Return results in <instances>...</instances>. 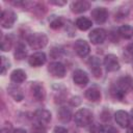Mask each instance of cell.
I'll use <instances>...</instances> for the list:
<instances>
[{
	"instance_id": "cell-1",
	"label": "cell",
	"mask_w": 133,
	"mask_h": 133,
	"mask_svg": "<svg viewBox=\"0 0 133 133\" xmlns=\"http://www.w3.org/2000/svg\"><path fill=\"white\" fill-rule=\"evenodd\" d=\"M131 90H133V78L130 76H124L118 78L110 89L111 95L118 100H122Z\"/></svg>"
},
{
	"instance_id": "cell-2",
	"label": "cell",
	"mask_w": 133,
	"mask_h": 133,
	"mask_svg": "<svg viewBox=\"0 0 133 133\" xmlns=\"http://www.w3.org/2000/svg\"><path fill=\"white\" fill-rule=\"evenodd\" d=\"M74 118L78 127H87L92 122V112L87 108H81L75 113Z\"/></svg>"
},
{
	"instance_id": "cell-3",
	"label": "cell",
	"mask_w": 133,
	"mask_h": 133,
	"mask_svg": "<svg viewBox=\"0 0 133 133\" xmlns=\"http://www.w3.org/2000/svg\"><path fill=\"white\" fill-rule=\"evenodd\" d=\"M27 43L28 45L30 46V48L32 49H35V50H38V49H42L44 48L47 43H48V37L45 33H39V32H36V33H32L30 34L28 37H27Z\"/></svg>"
},
{
	"instance_id": "cell-4",
	"label": "cell",
	"mask_w": 133,
	"mask_h": 133,
	"mask_svg": "<svg viewBox=\"0 0 133 133\" xmlns=\"http://www.w3.org/2000/svg\"><path fill=\"white\" fill-rule=\"evenodd\" d=\"M17 20V15L12 10H3L1 14V26L3 28H11Z\"/></svg>"
},
{
	"instance_id": "cell-5",
	"label": "cell",
	"mask_w": 133,
	"mask_h": 133,
	"mask_svg": "<svg viewBox=\"0 0 133 133\" xmlns=\"http://www.w3.org/2000/svg\"><path fill=\"white\" fill-rule=\"evenodd\" d=\"M104 66L106 69V71L108 72H115L119 70V61L117 59V57L113 54H108L104 57Z\"/></svg>"
},
{
	"instance_id": "cell-6",
	"label": "cell",
	"mask_w": 133,
	"mask_h": 133,
	"mask_svg": "<svg viewBox=\"0 0 133 133\" xmlns=\"http://www.w3.org/2000/svg\"><path fill=\"white\" fill-rule=\"evenodd\" d=\"M48 72L53 76L57 78H63L65 75V66L61 62H51L48 66Z\"/></svg>"
},
{
	"instance_id": "cell-7",
	"label": "cell",
	"mask_w": 133,
	"mask_h": 133,
	"mask_svg": "<svg viewBox=\"0 0 133 133\" xmlns=\"http://www.w3.org/2000/svg\"><path fill=\"white\" fill-rule=\"evenodd\" d=\"M91 18L98 24H103L108 19V11L105 7H96L91 10Z\"/></svg>"
},
{
	"instance_id": "cell-8",
	"label": "cell",
	"mask_w": 133,
	"mask_h": 133,
	"mask_svg": "<svg viewBox=\"0 0 133 133\" xmlns=\"http://www.w3.org/2000/svg\"><path fill=\"white\" fill-rule=\"evenodd\" d=\"M106 36H107V33L103 28H96V29L91 30L88 35L90 42L95 45L102 44L106 39Z\"/></svg>"
},
{
	"instance_id": "cell-9",
	"label": "cell",
	"mask_w": 133,
	"mask_h": 133,
	"mask_svg": "<svg viewBox=\"0 0 133 133\" xmlns=\"http://www.w3.org/2000/svg\"><path fill=\"white\" fill-rule=\"evenodd\" d=\"M74 50L80 57H85L86 55H88L90 48L87 42H85L84 39H77L74 44Z\"/></svg>"
},
{
	"instance_id": "cell-10",
	"label": "cell",
	"mask_w": 133,
	"mask_h": 133,
	"mask_svg": "<svg viewBox=\"0 0 133 133\" xmlns=\"http://www.w3.org/2000/svg\"><path fill=\"white\" fill-rule=\"evenodd\" d=\"M87 64L92 73V75L96 78L101 77L102 75V69H101V61L97 56H92L87 60Z\"/></svg>"
},
{
	"instance_id": "cell-11",
	"label": "cell",
	"mask_w": 133,
	"mask_h": 133,
	"mask_svg": "<svg viewBox=\"0 0 133 133\" xmlns=\"http://www.w3.org/2000/svg\"><path fill=\"white\" fill-rule=\"evenodd\" d=\"M46 54L44 52H35L33 53L32 55L29 56L28 58V62L31 66L33 68H37V66H41L43 65L45 62H46Z\"/></svg>"
},
{
	"instance_id": "cell-12",
	"label": "cell",
	"mask_w": 133,
	"mask_h": 133,
	"mask_svg": "<svg viewBox=\"0 0 133 133\" xmlns=\"http://www.w3.org/2000/svg\"><path fill=\"white\" fill-rule=\"evenodd\" d=\"M114 118L117 125H119L122 128H126L130 125V116L129 114L124 110H118L114 114Z\"/></svg>"
},
{
	"instance_id": "cell-13",
	"label": "cell",
	"mask_w": 133,
	"mask_h": 133,
	"mask_svg": "<svg viewBox=\"0 0 133 133\" xmlns=\"http://www.w3.org/2000/svg\"><path fill=\"white\" fill-rule=\"evenodd\" d=\"M73 80L75 84L79 86H85L88 83V76L82 70H76L73 74Z\"/></svg>"
},
{
	"instance_id": "cell-14",
	"label": "cell",
	"mask_w": 133,
	"mask_h": 133,
	"mask_svg": "<svg viewBox=\"0 0 133 133\" xmlns=\"http://www.w3.org/2000/svg\"><path fill=\"white\" fill-rule=\"evenodd\" d=\"M90 7V3L88 1L85 0H78V1H74L71 4V9L73 12L76 14H80V12H84L86 11L88 8Z\"/></svg>"
},
{
	"instance_id": "cell-15",
	"label": "cell",
	"mask_w": 133,
	"mask_h": 133,
	"mask_svg": "<svg viewBox=\"0 0 133 133\" xmlns=\"http://www.w3.org/2000/svg\"><path fill=\"white\" fill-rule=\"evenodd\" d=\"M31 90H32V95L33 97L37 100V101H43L46 97V91H45V88L42 84L35 82V83H32L31 85Z\"/></svg>"
},
{
	"instance_id": "cell-16",
	"label": "cell",
	"mask_w": 133,
	"mask_h": 133,
	"mask_svg": "<svg viewBox=\"0 0 133 133\" xmlns=\"http://www.w3.org/2000/svg\"><path fill=\"white\" fill-rule=\"evenodd\" d=\"M36 119L38 121V123H41L42 125H47L50 123L51 121V113L50 111L46 110V109H37L34 113Z\"/></svg>"
},
{
	"instance_id": "cell-17",
	"label": "cell",
	"mask_w": 133,
	"mask_h": 133,
	"mask_svg": "<svg viewBox=\"0 0 133 133\" xmlns=\"http://www.w3.org/2000/svg\"><path fill=\"white\" fill-rule=\"evenodd\" d=\"M84 96L90 102H98V101L101 100V91L97 87H90V88H88L85 91Z\"/></svg>"
},
{
	"instance_id": "cell-18",
	"label": "cell",
	"mask_w": 133,
	"mask_h": 133,
	"mask_svg": "<svg viewBox=\"0 0 133 133\" xmlns=\"http://www.w3.org/2000/svg\"><path fill=\"white\" fill-rule=\"evenodd\" d=\"M10 80L16 84H20L26 80V73L23 70L17 69L10 74Z\"/></svg>"
},
{
	"instance_id": "cell-19",
	"label": "cell",
	"mask_w": 133,
	"mask_h": 133,
	"mask_svg": "<svg viewBox=\"0 0 133 133\" xmlns=\"http://www.w3.org/2000/svg\"><path fill=\"white\" fill-rule=\"evenodd\" d=\"M7 91H8V94H9V96H10L15 101H17V102L22 101L23 98H24V94H23L22 89H21L20 87H18V86H9V87L7 88Z\"/></svg>"
},
{
	"instance_id": "cell-20",
	"label": "cell",
	"mask_w": 133,
	"mask_h": 133,
	"mask_svg": "<svg viewBox=\"0 0 133 133\" xmlns=\"http://www.w3.org/2000/svg\"><path fill=\"white\" fill-rule=\"evenodd\" d=\"M76 26H77V28L78 29H80V30H87V29H89L90 27H91V25H92V22L88 19V18H85V17H80V18H78L77 20H76Z\"/></svg>"
},
{
	"instance_id": "cell-21",
	"label": "cell",
	"mask_w": 133,
	"mask_h": 133,
	"mask_svg": "<svg viewBox=\"0 0 133 133\" xmlns=\"http://www.w3.org/2000/svg\"><path fill=\"white\" fill-rule=\"evenodd\" d=\"M27 55V50H26V47L23 43H18V45L16 46V50H15V57L16 59L18 60H22L26 57Z\"/></svg>"
},
{
	"instance_id": "cell-22",
	"label": "cell",
	"mask_w": 133,
	"mask_h": 133,
	"mask_svg": "<svg viewBox=\"0 0 133 133\" xmlns=\"http://www.w3.org/2000/svg\"><path fill=\"white\" fill-rule=\"evenodd\" d=\"M58 118L62 123H68L72 118V112L66 107H60L58 110Z\"/></svg>"
},
{
	"instance_id": "cell-23",
	"label": "cell",
	"mask_w": 133,
	"mask_h": 133,
	"mask_svg": "<svg viewBox=\"0 0 133 133\" xmlns=\"http://www.w3.org/2000/svg\"><path fill=\"white\" fill-rule=\"evenodd\" d=\"M118 34L124 38H131L133 35V28L129 25H123L118 28Z\"/></svg>"
},
{
	"instance_id": "cell-24",
	"label": "cell",
	"mask_w": 133,
	"mask_h": 133,
	"mask_svg": "<svg viewBox=\"0 0 133 133\" xmlns=\"http://www.w3.org/2000/svg\"><path fill=\"white\" fill-rule=\"evenodd\" d=\"M12 46V39L10 36H5L2 38V42H1V50L6 52V51H9L10 48Z\"/></svg>"
},
{
	"instance_id": "cell-25",
	"label": "cell",
	"mask_w": 133,
	"mask_h": 133,
	"mask_svg": "<svg viewBox=\"0 0 133 133\" xmlns=\"http://www.w3.org/2000/svg\"><path fill=\"white\" fill-rule=\"evenodd\" d=\"M62 25H63V20H62L61 18H59V17L53 18V19L51 20V22H50V27H51L52 29H58V28H60Z\"/></svg>"
},
{
	"instance_id": "cell-26",
	"label": "cell",
	"mask_w": 133,
	"mask_h": 133,
	"mask_svg": "<svg viewBox=\"0 0 133 133\" xmlns=\"http://www.w3.org/2000/svg\"><path fill=\"white\" fill-rule=\"evenodd\" d=\"M31 133H47L44 125L41 123H35L31 126Z\"/></svg>"
},
{
	"instance_id": "cell-27",
	"label": "cell",
	"mask_w": 133,
	"mask_h": 133,
	"mask_svg": "<svg viewBox=\"0 0 133 133\" xmlns=\"http://www.w3.org/2000/svg\"><path fill=\"white\" fill-rule=\"evenodd\" d=\"M9 66H10L9 60H8L6 57L2 56V57H1V74L4 75V74L6 73V71L9 69Z\"/></svg>"
},
{
	"instance_id": "cell-28",
	"label": "cell",
	"mask_w": 133,
	"mask_h": 133,
	"mask_svg": "<svg viewBox=\"0 0 133 133\" xmlns=\"http://www.w3.org/2000/svg\"><path fill=\"white\" fill-rule=\"evenodd\" d=\"M89 132L90 133H104V128H103V126H101L99 124H94L90 126Z\"/></svg>"
},
{
	"instance_id": "cell-29",
	"label": "cell",
	"mask_w": 133,
	"mask_h": 133,
	"mask_svg": "<svg viewBox=\"0 0 133 133\" xmlns=\"http://www.w3.org/2000/svg\"><path fill=\"white\" fill-rule=\"evenodd\" d=\"M62 54V49L61 48H58V47H54L52 48L51 52H50V55L52 58H57L58 56H60Z\"/></svg>"
},
{
	"instance_id": "cell-30",
	"label": "cell",
	"mask_w": 133,
	"mask_h": 133,
	"mask_svg": "<svg viewBox=\"0 0 133 133\" xmlns=\"http://www.w3.org/2000/svg\"><path fill=\"white\" fill-rule=\"evenodd\" d=\"M0 133H14L10 123H6V124H5V126H4V127H2V129H1V132H0Z\"/></svg>"
},
{
	"instance_id": "cell-31",
	"label": "cell",
	"mask_w": 133,
	"mask_h": 133,
	"mask_svg": "<svg viewBox=\"0 0 133 133\" xmlns=\"http://www.w3.org/2000/svg\"><path fill=\"white\" fill-rule=\"evenodd\" d=\"M101 119L104 121V122H107L110 119V112L108 110H104L102 113H101Z\"/></svg>"
},
{
	"instance_id": "cell-32",
	"label": "cell",
	"mask_w": 133,
	"mask_h": 133,
	"mask_svg": "<svg viewBox=\"0 0 133 133\" xmlns=\"http://www.w3.org/2000/svg\"><path fill=\"white\" fill-rule=\"evenodd\" d=\"M70 103H71V105H73V106H78V105L81 103V100H80L79 97H73V98L70 100Z\"/></svg>"
},
{
	"instance_id": "cell-33",
	"label": "cell",
	"mask_w": 133,
	"mask_h": 133,
	"mask_svg": "<svg viewBox=\"0 0 133 133\" xmlns=\"http://www.w3.org/2000/svg\"><path fill=\"white\" fill-rule=\"evenodd\" d=\"M53 133H68V130H66L65 128H63V127H59V126H57V127L54 128Z\"/></svg>"
},
{
	"instance_id": "cell-34",
	"label": "cell",
	"mask_w": 133,
	"mask_h": 133,
	"mask_svg": "<svg viewBox=\"0 0 133 133\" xmlns=\"http://www.w3.org/2000/svg\"><path fill=\"white\" fill-rule=\"evenodd\" d=\"M65 3H66L65 1H50V4H54V5H58V6H62Z\"/></svg>"
},
{
	"instance_id": "cell-35",
	"label": "cell",
	"mask_w": 133,
	"mask_h": 133,
	"mask_svg": "<svg viewBox=\"0 0 133 133\" xmlns=\"http://www.w3.org/2000/svg\"><path fill=\"white\" fill-rule=\"evenodd\" d=\"M127 52L130 54V56H132V57H133V43H132V44H130V45L127 47Z\"/></svg>"
},
{
	"instance_id": "cell-36",
	"label": "cell",
	"mask_w": 133,
	"mask_h": 133,
	"mask_svg": "<svg viewBox=\"0 0 133 133\" xmlns=\"http://www.w3.org/2000/svg\"><path fill=\"white\" fill-rule=\"evenodd\" d=\"M106 133H118V132H117V130H116L115 128L110 127V128H108V130H107V132H106Z\"/></svg>"
},
{
	"instance_id": "cell-37",
	"label": "cell",
	"mask_w": 133,
	"mask_h": 133,
	"mask_svg": "<svg viewBox=\"0 0 133 133\" xmlns=\"http://www.w3.org/2000/svg\"><path fill=\"white\" fill-rule=\"evenodd\" d=\"M14 133H27L24 129H21V128H19V129H16V130H14Z\"/></svg>"
},
{
	"instance_id": "cell-38",
	"label": "cell",
	"mask_w": 133,
	"mask_h": 133,
	"mask_svg": "<svg viewBox=\"0 0 133 133\" xmlns=\"http://www.w3.org/2000/svg\"><path fill=\"white\" fill-rule=\"evenodd\" d=\"M127 133H133V127H129L127 130Z\"/></svg>"
},
{
	"instance_id": "cell-39",
	"label": "cell",
	"mask_w": 133,
	"mask_h": 133,
	"mask_svg": "<svg viewBox=\"0 0 133 133\" xmlns=\"http://www.w3.org/2000/svg\"><path fill=\"white\" fill-rule=\"evenodd\" d=\"M131 118H132V119H133V109H132V110H131Z\"/></svg>"
}]
</instances>
